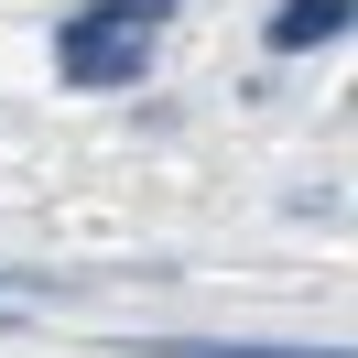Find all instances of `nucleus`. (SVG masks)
<instances>
[{
  "label": "nucleus",
  "instance_id": "nucleus-4",
  "mask_svg": "<svg viewBox=\"0 0 358 358\" xmlns=\"http://www.w3.org/2000/svg\"><path fill=\"white\" fill-rule=\"evenodd\" d=\"M76 22H98V33H163V22H174V0H87Z\"/></svg>",
  "mask_w": 358,
  "mask_h": 358
},
{
  "label": "nucleus",
  "instance_id": "nucleus-1",
  "mask_svg": "<svg viewBox=\"0 0 358 358\" xmlns=\"http://www.w3.org/2000/svg\"><path fill=\"white\" fill-rule=\"evenodd\" d=\"M66 87H131L141 76V33H98V22H66Z\"/></svg>",
  "mask_w": 358,
  "mask_h": 358
},
{
  "label": "nucleus",
  "instance_id": "nucleus-2",
  "mask_svg": "<svg viewBox=\"0 0 358 358\" xmlns=\"http://www.w3.org/2000/svg\"><path fill=\"white\" fill-rule=\"evenodd\" d=\"M141 358H348V348H282V336H131Z\"/></svg>",
  "mask_w": 358,
  "mask_h": 358
},
{
  "label": "nucleus",
  "instance_id": "nucleus-3",
  "mask_svg": "<svg viewBox=\"0 0 358 358\" xmlns=\"http://www.w3.org/2000/svg\"><path fill=\"white\" fill-rule=\"evenodd\" d=\"M348 33V0H282V22H271V55H315Z\"/></svg>",
  "mask_w": 358,
  "mask_h": 358
}]
</instances>
